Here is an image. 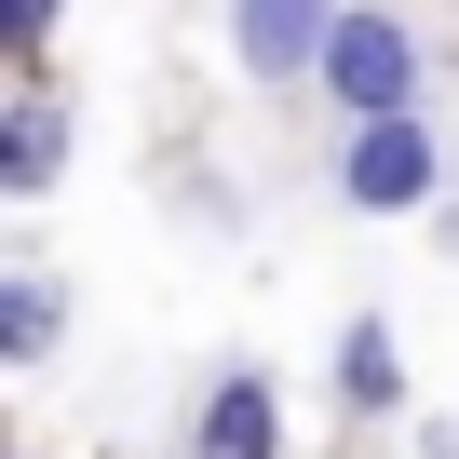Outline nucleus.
Returning a JSON list of instances; mask_svg holds the SVG:
<instances>
[{
    "mask_svg": "<svg viewBox=\"0 0 459 459\" xmlns=\"http://www.w3.org/2000/svg\"><path fill=\"white\" fill-rule=\"evenodd\" d=\"M325 95H338L351 122H405V108H419V41H405L392 14H338V41H325Z\"/></svg>",
    "mask_w": 459,
    "mask_h": 459,
    "instance_id": "obj_1",
    "label": "nucleus"
},
{
    "mask_svg": "<svg viewBox=\"0 0 459 459\" xmlns=\"http://www.w3.org/2000/svg\"><path fill=\"white\" fill-rule=\"evenodd\" d=\"M338 189L365 203V216H405V203H432V122L405 108V122H351V149H338Z\"/></svg>",
    "mask_w": 459,
    "mask_h": 459,
    "instance_id": "obj_2",
    "label": "nucleus"
},
{
    "mask_svg": "<svg viewBox=\"0 0 459 459\" xmlns=\"http://www.w3.org/2000/svg\"><path fill=\"white\" fill-rule=\"evenodd\" d=\"M338 14L351 0H244V14H230V55H244L257 82H298V68H325Z\"/></svg>",
    "mask_w": 459,
    "mask_h": 459,
    "instance_id": "obj_3",
    "label": "nucleus"
},
{
    "mask_svg": "<svg viewBox=\"0 0 459 459\" xmlns=\"http://www.w3.org/2000/svg\"><path fill=\"white\" fill-rule=\"evenodd\" d=\"M203 459H284V405H271L257 365H216V392H203Z\"/></svg>",
    "mask_w": 459,
    "mask_h": 459,
    "instance_id": "obj_4",
    "label": "nucleus"
},
{
    "mask_svg": "<svg viewBox=\"0 0 459 459\" xmlns=\"http://www.w3.org/2000/svg\"><path fill=\"white\" fill-rule=\"evenodd\" d=\"M338 405H351V419L405 405V351H392V325H378V311H365V325L338 338Z\"/></svg>",
    "mask_w": 459,
    "mask_h": 459,
    "instance_id": "obj_5",
    "label": "nucleus"
},
{
    "mask_svg": "<svg viewBox=\"0 0 459 459\" xmlns=\"http://www.w3.org/2000/svg\"><path fill=\"white\" fill-rule=\"evenodd\" d=\"M55 162H68V122H55V95H28L14 122H0V189L28 203V189H55Z\"/></svg>",
    "mask_w": 459,
    "mask_h": 459,
    "instance_id": "obj_6",
    "label": "nucleus"
},
{
    "mask_svg": "<svg viewBox=\"0 0 459 459\" xmlns=\"http://www.w3.org/2000/svg\"><path fill=\"white\" fill-rule=\"evenodd\" d=\"M55 325H68V311H55V284H41V271L0 298V351H55Z\"/></svg>",
    "mask_w": 459,
    "mask_h": 459,
    "instance_id": "obj_7",
    "label": "nucleus"
},
{
    "mask_svg": "<svg viewBox=\"0 0 459 459\" xmlns=\"http://www.w3.org/2000/svg\"><path fill=\"white\" fill-rule=\"evenodd\" d=\"M55 14H68V0H0V28H14V55H41V41H55Z\"/></svg>",
    "mask_w": 459,
    "mask_h": 459,
    "instance_id": "obj_8",
    "label": "nucleus"
}]
</instances>
